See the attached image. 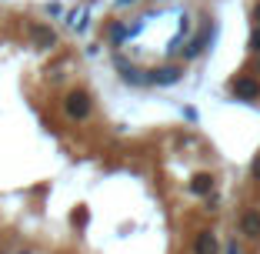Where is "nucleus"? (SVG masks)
I'll use <instances>...</instances> for the list:
<instances>
[{"label": "nucleus", "instance_id": "nucleus-1", "mask_svg": "<svg viewBox=\"0 0 260 254\" xmlns=\"http://www.w3.org/2000/svg\"><path fill=\"white\" fill-rule=\"evenodd\" d=\"M63 114L70 117V121H87V117L93 114V100L87 91H70L67 97H63Z\"/></svg>", "mask_w": 260, "mask_h": 254}, {"label": "nucleus", "instance_id": "nucleus-2", "mask_svg": "<svg viewBox=\"0 0 260 254\" xmlns=\"http://www.w3.org/2000/svg\"><path fill=\"white\" fill-rule=\"evenodd\" d=\"M184 80V64H164L150 70V87H174Z\"/></svg>", "mask_w": 260, "mask_h": 254}, {"label": "nucleus", "instance_id": "nucleus-3", "mask_svg": "<svg viewBox=\"0 0 260 254\" xmlns=\"http://www.w3.org/2000/svg\"><path fill=\"white\" fill-rule=\"evenodd\" d=\"M214 37H217V23H210V27H204V31H200L197 37H193L190 44L184 47V61H197V57L204 54L207 47L214 44Z\"/></svg>", "mask_w": 260, "mask_h": 254}, {"label": "nucleus", "instance_id": "nucleus-4", "mask_svg": "<svg viewBox=\"0 0 260 254\" xmlns=\"http://www.w3.org/2000/svg\"><path fill=\"white\" fill-rule=\"evenodd\" d=\"M230 94H234V97L237 100H247V104H250V100H257L260 97V80H253V77H234L230 80Z\"/></svg>", "mask_w": 260, "mask_h": 254}, {"label": "nucleus", "instance_id": "nucleus-5", "mask_svg": "<svg viewBox=\"0 0 260 254\" xmlns=\"http://www.w3.org/2000/svg\"><path fill=\"white\" fill-rule=\"evenodd\" d=\"M27 31H30V40H34L37 47H44V50L57 44V31L50 27V23H30Z\"/></svg>", "mask_w": 260, "mask_h": 254}, {"label": "nucleus", "instance_id": "nucleus-6", "mask_svg": "<svg viewBox=\"0 0 260 254\" xmlns=\"http://www.w3.org/2000/svg\"><path fill=\"white\" fill-rule=\"evenodd\" d=\"M127 40H130V23H120V20L107 23V44L110 47H120V44H127Z\"/></svg>", "mask_w": 260, "mask_h": 254}, {"label": "nucleus", "instance_id": "nucleus-7", "mask_svg": "<svg viewBox=\"0 0 260 254\" xmlns=\"http://www.w3.org/2000/svg\"><path fill=\"white\" fill-rule=\"evenodd\" d=\"M123 84H134V87H150V70H140V67H123L120 70Z\"/></svg>", "mask_w": 260, "mask_h": 254}, {"label": "nucleus", "instance_id": "nucleus-8", "mask_svg": "<svg viewBox=\"0 0 260 254\" xmlns=\"http://www.w3.org/2000/svg\"><path fill=\"white\" fill-rule=\"evenodd\" d=\"M193 254H217V238L214 231H200L193 241Z\"/></svg>", "mask_w": 260, "mask_h": 254}, {"label": "nucleus", "instance_id": "nucleus-9", "mask_svg": "<svg viewBox=\"0 0 260 254\" xmlns=\"http://www.w3.org/2000/svg\"><path fill=\"white\" fill-rule=\"evenodd\" d=\"M240 228H244L247 238H260V211H247L240 217Z\"/></svg>", "mask_w": 260, "mask_h": 254}, {"label": "nucleus", "instance_id": "nucleus-10", "mask_svg": "<svg viewBox=\"0 0 260 254\" xmlns=\"http://www.w3.org/2000/svg\"><path fill=\"white\" fill-rule=\"evenodd\" d=\"M190 191L193 194H210L214 191V174H197L190 181Z\"/></svg>", "mask_w": 260, "mask_h": 254}, {"label": "nucleus", "instance_id": "nucleus-11", "mask_svg": "<svg viewBox=\"0 0 260 254\" xmlns=\"http://www.w3.org/2000/svg\"><path fill=\"white\" fill-rule=\"evenodd\" d=\"M47 14H50V17H63V4H60V0H54V4H47Z\"/></svg>", "mask_w": 260, "mask_h": 254}, {"label": "nucleus", "instance_id": "nucleus-12", "mask_svg": "<svg viewBox=\"0 0 260 254\" xmlns=\"http://www.w3.org/2000/svg\"><path fill=\"white\" fill-rule=\"evenodd\" d=\"M250 50H253V54H260V23L253 27V34H250Z\"/></svg>", "mask_w": 260, "mask_h": 254}, {"label": "nucleus", "instance_id": "nucleus-13", "mask_svg": "<svg viewBox=\"0 0 260 254\" xmlns=\"http://www.w3.org/2000/svg\"><path fill=\"white\" fill-rule=\"evenodd\" d=\"M250 177H253V181H260V154L253 157V164H250Z\"/></svg>", "mask_w": 260, "mask_h": 254}, {"label": "nucleus", "instance_id": "nucleus-14", "mask_svg": "<svg viewBox=\"0 0 260 254\" xmlns=\"http://www.w3.org/2000/svg\"><path fill=\"white\" fill-rule=\"evenodd\" d=\"M134 4H140V0H114V7H120V10L123 7H134Z\"/></svg>", "mask_w": 260, "mask_h": 254}, {"label": "nucleus", "instance_id": "nucleus-15", "mask_svg": "<svg viewBox=\"0 0 260 254\" xmlns=\"http://www.w3.org/2000/svg\"><path fill=\"white\" fill-rule=\"evenodd\" d=\"M227 254H240V247L237 244H227Z\"/></svg>", "mask_w": 260, "mask_h": 254}, {"label": "nucleus", "instance_id": "nucleus-16", "mask_svg": "<svg viewBox=\"0 0 260 254\" xmlns=\"http://www.w3.org/2000/svg\"><path fill=\"white\" fill-rule=\"evenodd\" d=\"M253 17H257V23H260V4H257V7H253Z\"/></svg>", "mask_w": 260, "mask_h": 254}]
</instances>
